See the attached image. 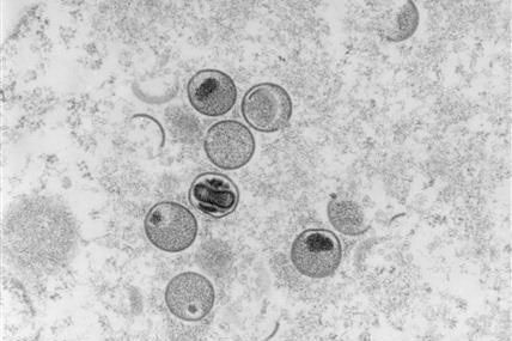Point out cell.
Returning <instances> with one entry per match:
<instances>
[{"mask_svg":"<svg viewBox=\"0 0 512 341\" xmlns=\"http://www.w3.org/2000/svg\"><path fill=\"white\" fill-rule=\"evenodd\" d=\"M146 237L156 248L180 253L190 248L198 235V222L184 205L162 202L151 207L145 217Z\"/></svg>","mask_w":512,"mask_h":341,"instance_id":"1","label":"cell"},{"mask_svg":"<svg viewBox=\"0 0 512 341\" xmlns=\"http://www.w3.org/2000/svg\"><path fill=\"white\" fill-rule=\"evenodd\" d=\"M343 259V247L332 231L308 229L292 243L291 261L304 277L323 279L333 276Z\"/></svg>","mask_w":512,"mask_h":341,"instance_id":"2","label":"cell"},{"mask_svg":"<svg viewBox=\"0 0 512 341\" xmlns=\"http://www.w3.org/2000/svg\"><path fill=\"white\" fill-rule=\"evenodd\" d=\"M241 111L252 129L262 133H274L289 125L294 106L288 91L283 87L262 83L247 91Z\"/></svg>","mask_w":512,"mask_h":341,"instance_id":"3","label":"cell"},{"mask_svg":"<svg viewBox=\"0 0 512 341\" xmlns=\"http://www.w3.org/2000/svg\"><path fill=\"white\" fill-rule=\"evenodd\" d=\"M207 157L223 170L241 169L255 154V139L246 125L235 120H223L210 127L205 138Z\"/></svg>","mask_w":512,"mask_h":341,"instance_id":"4","label":"cell"},{"mask_svg":"<svg viewBox=\"0 0 512 341\" xmlns=\"http://www.w3.org/2000/svg\"><path fill=\"white\" fill-rule=\"evenodd\" d=\"M215 301V288L203 274L184 272L170 280L167 286V307L180 320L197 322L205 319Z\"/></svg>","mask_w":512,"mask_h":341,"instance_id":"5","label":"cell"},{"mask_svg":"<svg viewBox=\"0 0 512 341\" xmlns=\"http://www.w3.org/2000/svg\"><path fill=\"white\" fill-rule=\"evenodd\" d=\"M188 100L199 114L217 118L229 113L237 101L233 78L222 71L203 70L195 73L187 85Z\"/></svg>","mask_w":512,"mask_h":341,"instance_id":"6","label":"cell"},{"mask_svg":"<svg viewBox=\"0 0 512 341\" xmlns=\"http://www.w3.org/2000/svg\"><path fill=\"white\" fill-rule=\"evenodd\" d=\"M188 198L193 207L204 215L223 218L236 210L240 192L228 176L205 173L193 181Z\"/></svg>","mask_w":512,"mask_h":341,"instance_id":"7","label":"cell"},{"mask_svg":"<svg viewBox=\"0 0 512 341\" xmlns=\"http://www.w3.org/2000/svg\"><path fill=\"white\" fill-rule=\"evenodd\" d=\"M419 27V11L414 2H401L390 10L381 24V35L392 42L411 39Z\"/></svg>","mask_w":512,"mask_h":341,"instance_id":"8","label":"cell"},{"mask_svg":"<svg viewBox=\"0 0 512 341\" xmlns=\"http://www.w3.org/2000/svg\"><path fill=\"white\" fill-rule=\"evenodd\" d=\"M327 215L333 228L346 236L362 235L369 228L362 207L352 200H332L328 204Z\"/></svg>","mask_w":512,"mask_h":341,"instance_id":"9","label":"cell"}]
</instances>
